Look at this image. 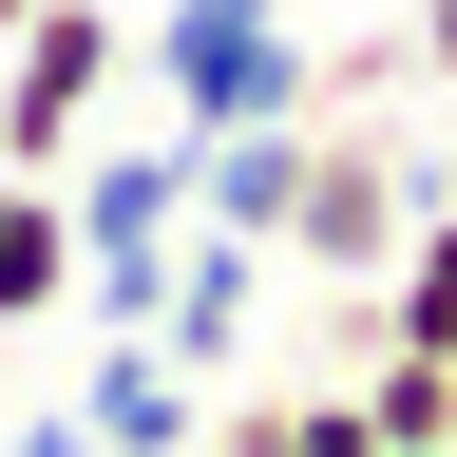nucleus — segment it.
<instances>
[{
    "label": "nucleus",
    "mask_w": 457,
    "mask_h": 457,
    "mask_svg": "<svg viewBox=\"0 0 457 457\" xmlns=\"http://www.w3.org/2000/svg\"><path fill=\"white\" fill-rule=\"evenodd\" d=\"M77 438H96V457H191V438H210V381L171 362V343L114 324V343H96V381H77Z\"/></svg>",
    "instance_id": "nucleus-5"
},
{
    "label": "nucleus",
    "mask_w": 457,
    "mask_h": 457,
    "mask_svg": "<svg viewBox=\"0 0 457 457\" xmlns=\"http://www.w3.org/2000/svg\"><path fill=\"white\" fill-rule=\"evenodd\" d=\"M0 457H96V438H77V400H57V420H20V438H0Z\"/></svg>",
    "instance_id": "nucleus-10"
},
{
    "label": "nucleus",
    "mask_w": 457,
    "mask_h": 457,
    "mask_svg": "<svg viewBox=\"0 0 457 457\" xmlns=\"http://www.w3.org/2000/svg\"><path fill=\"white\" fill-rule=\"evenodd\" d=\"M114 77H134V20H114V0H38V20L0 38V171H77Z\"/></svg>",
    "instance_id": "nucleus-3"
},
{
    "label": "nucleus",
    "mask_w": 457,
    "mask_h": 457,
    "mask_svg": "<svg viewBox=\"0 0 457 457\" xmlns=\"http://www.w3.org/2000/svg\"><path fill=\"white\" fill-rule=\"evenodd\" d=\"M400 153H420V210H457V114H438V134H400Z\"/></svg>",
    "instance_id": "nucleus-9"
},
{
    "label": "nucleus",
    "mask_w": 457,
    "mask_h": 457,
    "mask_svg": "<svg viewBox=\"0 0 457 457\" xmlns=\"http://www.w3.org/2000/svg\"><path fill=\"white\" fill-rule=\"evenodd\" d=\"M210 457H381V438H362V400H228Z\"/></svg>",
    "instance_id": "nucleus-7"
},
{
    "label": "nucleus",
    "mask_w": 457,
    "mask_h": 457,
    "mask_svg": "<svg viewBox=\"0 0 457 457\" xmlns=\"http://www.w3.org/2000/svg\"><path fill=\"white\" fill-rule=\"evenodd\" d=\"M134 77H153L171 134H267V114H305V20L286 0H153Z\"/></svg>",
    "instance_id": "nucleus-1"
},
{
    "label": "nucleus",
    "mask_w": 457,
    "mask_h": 457,
    "mask_svg": "<svg viewBox=\"0 0 457 457\" xmlns=\"http://www.w3.org/2000/svg\"><path fill=\"white\" fill-rule=\"evenodd\" d=\"M400 77H438V114H457V0H400Z\"/></svg>",
    "instance_id": "nucleus-8"
},
{
    "label": "nucleus",
    "mask_w": 457,
    "mask_h": 457,
    "mask_svg": "<svg viewBox=\"0 0 457 457\" xmlns=\"http://www.w3.org/2000/svg\"><path fill=\"white\" fill-rule=\"evenodd\" d=\"M191 457H210V438H191Z\"/></svg>",
    "instance_id": "nucleus-11"
},
{
    "label": "nucleus",
    "mask_w": 457,
    "mask_h": 457,
    "mask_svg": "<svg viewBox=\"0 0 457 457\" xmlns=\"http://www.w3.org/2000/svg\"><path fill=\"white\" fill-rule=\"evenodd\" d=\"M400 228H420V153H400V134H324V114H305V153H286V210H267V267L381 286V267H400Z\"/></svg>",
    "instance_id": "nucleus-2"
},
{
    "label": "nucleus",
    "mask_w": 457,
    "mask_h": 457,
    "mask_svg": "<svg viewBox=\"0 0 457 457\" xmlns=\"http://www.w3.org/2000/svg\"><path fill=\"white\" fill-rule=\"evenodd\" d=\"M248 305H267V248H248V228H210V248L171 228V286H153L134 343H171L191 381H228V362H248Z\"/></svg>",
    "instance_id": "nucleus-4"
},
{
    "label": "nucleus",
    "mask_w": 457,
    "mask_h": 457,
    "mask_svg": "<svg viewBox=\"0 0 457 457\" xmlns=\"http://www.w3.org/2000/svg\"><path fill=\"white\" fill-rule=\"evenodd\" d=\"M362 324H381V343H420V362L457 381V210H420V228H400V267L362 286Z\"/></svg>",
    "instance_id": "nucleus-6"
}]
</instances>
